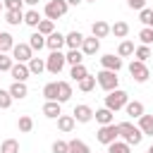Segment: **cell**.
<instances>
[{
	"label": "cell",
	"instance_id": "obj_36",
	"mask_svg": "<svg viewBox=\"0 0 153 153\" xmlns=\"http://www.w3.org/2000/svg\"><path fill=\"white\" fill-rule=\"evenodd\" d=\"M43 96L45 100H57V81H48L43 86Z\"/></svg>",
	"mask_w": 153,
	"mask_h": 153
},
{
	"label": "cell",
	"instance_id": "obj_40",
	"mask_svg": "<svg viewBox=\"0 0 153 153\" xmlns=\"http://www.w3.org/2000/svg\"><path fill=\"white\" fill-rule=\"evenodd\" d=\"M134 57L141 60V62H146V60L151 57V48H148V45H136V48H134Z\"/></svg>",
	"mask_w": 153,
	"mask_h": 153
},
{
	"label": "cell",
	"instance_id": "obj_45",
	"mask_svg": "<svg viewBox=\"0 0 153 153\" xmlns=\"http://www.w3.org/2000/svg\"><path fill=\"white\" fill-rule=\"evenodd\" d=\"M53 153H67V141H60V139H57V141L53 143Z\"/></svg>",
	"mask_w": 153,
	"mask_h": 153
},
{
	"label": "cell",
	"instance_id": "obj_29",
	"mask_svg": "<svg viewBox=\"0 0 153 153\" xmlns=\"http://www.w3.org/2000/svg\"><path fill=\"white\" fill-rule=\"evenodd\" d=\"M12 45H14V38H12V33H7V31H0V53H12Z\"/></svg>",
	"mask_w": 153,
	"mask_h": 153
},
{
	"label": "cell",
	"instance_id": "obj_42",
	"mask_svg": "<svg viewBox=\"0 0 153 153\" xmlns=\"http://www.w3.org/2000/svg\"><path fill=\"white\" fill-rule=\"evenodd\" d=\"M12 96H10V91L7 88H0V110H7L10 105H12Z\"/></svg>",
	"mask_w": 153,
	"mask_h": 153
},
{
	"label": "cell",
	"instance_id": "obj_11",
	"mask_svg": "<svg viewBox=\"0 0 153 153\" xmlns=\"http://www.w3.org/2000/svg\"><path fill=\"white\" fill-rule=\"evenodd\" d=\"M100 67H103V69L120 72V69H122V57H120V55H112V53H108V55H103V57H100Z\"/></svg>",
	"mask_w": 153,
	"mask_h": 153
},
{
	"label": "cell",
	"instance_id": "obj_4",
	"mask_svg": "<svg viewBox=\"0 0 153 153\" xmlns=\"http://www.w3.org/2000/svg\"><path fill=\"white\" fill-rule=\"evenodd\" d=\"M67 0H48L45 2V7H43V14H45V19H60V17H65L67 14Z\"/></svg>",
	"mask_w": 153,
	"mask_h": 153
},
{
	"label": "cell",
	"instance_id": "obj_25",
	"mask_svg": "<svg viewBox=\"0 0 153 153\" xmlns=\"http://www.w3.org/2000/svg\"><path fill=\"white\" fill-rule=\"evenodd\" d=\"M67 153H91V148L81 139H72V141H67Z\"/></svg>",
	"mask_w": 153,
	"mask_h": 153
},
{
	"label": "cell",
	"instance_id": "obj_27",
	"mask_svg": "<svg viewBox=\"0 0 153 153\" xmlns=\"http://www.w3.org/2000/svg\"><path fill=\"white\" fill-rule=\"evenodd\" d=\"M26 65H29V72L31 74H43L45 72V57H31Z\"/></svg>",
	"mask_w": 153,
	"mask_h": 153
},
{
	"label": "cell",
	"instance_id": "obj_13",
	"mask_svg": "<svg viewBox=\"0 0 153 153\" xmlns=\"http://www.w3.org/2000/svg\"><path fill=\"white\" fill-rule=\"evenodd\" d=\"M43 115H45L48 120H57V117L62 115V103H57V100H45V103H43Z\"/></svg>",
	"mask_w": 153,
	"mask_h": 153
},
{
	"label": "cell",
	"instance_id": "obj_26",
	"mask_svg": "<svg viewBox=\"0 0 153 153\" xmlns=\"http://www.w3.org/2000/svg\"><path fill=\"white\" fill-rule=\"evenodd\" d=\"M108 153H131V146L122 139H115L112 143H108Z\"/></svg>",
	"mask_w": 153,
	"mask_h": 153
},
{
	"label": "cell",
	"instance_id": "obj_19",
	"mask_svg": "<svg viewBox=\"0 0 153 153\" xmlns=\"http://www.w3.org/2000/svg\"><path fill=\"white\" fill-rule=\"evenodd\" d=\"M136 127L141 129L143 136H153V115H146V112H143V115L139 117V124H136Z\"/></svg>",
	"mask_w": 153,
	"mask_h": 153
},
{
	"label": "cell",
	"instance_id": "obj_10",
	"mask_svg": "<svg viewBox=\"0 0 153 153\" xmlns=\"http://www.w3.org/2000/svg\"><path fill=\"white\" fill-rule=\"evenodd\" d=\"M84 55H96L98 50H100V38H96V36H84V43H81V48H79Z\"/></svg>",
	"mask_w": 153,
	"mask_h": 153
},
{
	"label": "cell",
	"instance_id": "obj_39",
	"mask_svg": "<svg viewBox=\"0 0 153 153\" xmlns=\"http://www.w3.org/2000/svg\"><path fill=\"white\" fill-rule=\"evenodd\" d=\"M139 41H141V45H151L153 43V29L151 26H143L139 31Z\"/></svg>",
	"mask_w": 153,
	"mask_h": 153
},
{
	"label": "cell",
	"instance_id": "obj_44",
	"mask_svg": "<svg viewBox=\"0 0 153 153\" xmlns=\"http://www.w3.org/2000/svg\"><path fill=\"white\" fill-rule=\"evenodd\" d=\"M2 5H5V10H22L24 0H2Z\"/></svg>",
	"mask_w": 153,
	"mask_h": 153
},
{
	"label": "cell",
	"instance_id": "obj_37",
	"mask_svg": "<svg viewBox=\"0 0 153 153\" xmlns=\"http://www.w3.org/2000/svg\"><path fill=\"white\" fill-rule=\"evenodd\" d=\"M81 60H84V53L81 50H67V55H65V62L67 65H81Z\"/></svg>",
	"mask_w": 153,
	"mask_h": 153
},
{
	"label": "cell",
	"instance_id": "obj_47",
	"mask_svg": "<svg viewBox=\"0 0 153 153\" xmlns=\"http://www.w3.org/2000/svg\"><path fill=\"white\" fill-rule=\"evenodd\" d=\"M24 5H29V7H36V5H38V0H24Z\"/></svg>",
	"mask_w": 153,
	"mask_h": 153
},
{
	"label": "cell",
	"instance_id": "obj_46",
	"mask_svg": "<svg viewBox=\"0 0 153 153\" xmlns=\"http://www.w3.org/2000/svg\"><path fill=\"white\" fill-rule=\"evenodd\" d=\"M127 5H129L131 10H143V7H146V0H127Z\"/></svg>",
	"mask_w": 153,
	"mask_h": 153
},
{
	"label": "cell",
	"instance_id": "obj_3",
	"mask_svg": "<svg viewBox=\"0 0 153 153\" xmlns=\"http://www.w3.org/2000/svg\"><path fill=\"white\" fill-rule=\"evenodd\" d=\"M127 100H129V93L122 91V88H115V91H108V96H105V108L112 110V112H117V110H122V108L127 105Z\"/></svg>",
	"mask_w": 153,
	"mask_h": 153
},
{
	"label": "cell",
	"instance_id": "obj_50",
	"mask_svg": "<svg viewBox=\"0 0 153 153\" xmlns=\"http://www.w3.org/2000/svg\"><path fill=\"white\" fill-rule=\"evenodd\" d=\"M146 153H153V146H148V151H146Z\"/></svg>",
	"mask_w": 153,
	"mask_h": 153
},
{
	"label": "cell",
	"instance_id": "obj_23",
	"mask_svg": "<svg viewBox=\"0 0 153 153\" xmlns=\"http://www.w3.org/2000/svg\"><path fill=\"white\" fill-rule=\"evenodd\" d=\"M41 19H43V17H41V12H38L36 7H31L29 12H24V24H26V26H31V29H36Z\"/></svg>",
	"mask_w": 153,
	"mask_h": 153
},
{
	"label": "cell",
	"instance_id": "obj_22",
	"mask_svg": "<svg viewBox=\"0 0 153 153\" xmlns=\"http://www.w3.org/2000/svg\"><path fill=\"white\" fill-rule=\"evenodd\" d=\"M5 22L10 26H19L24 22V12L22 10H5Z\"/></svg>",
	"mask_w": 153,
	"mask_h": 153
},
{
	"label": "cell",
	"instance_id": "obj_34",
	"mask_svg": "<svg viewBox=\"0 0 153 153\" xmlns=\"http://www.w3.org/2000/svg\"><path fill=\"white\" fill-rule=\"evenodd\" d=\"M36 31H38V33H43V36H48V33H53V31H55V22H53V19H41V22H38V26H36Z\"/></svg>",
	"mask_w": 153,
	"mask_h": 153
},
{
	"label": "cell",
	"instance_id": "obj_28",
	"mask_svg": "<svg viewBox=\"0 0 153 153\" xmlns=\"http://www.w3.org/2000/svg\"><path fill=\"white\" fill-rule=\"evenodd\" d=\"M110 33H115V38H127L129 24H127V22H115V24L110 26Z\"/></svg>",
	"mask_w": 153,
	"mask_h": 153
},
{
	"label": "cell",
	"instance_id": "obj_52",
	"mask_svg": "<svg viewBox=\"0 0 153 153\" xmlns=\"http://www.w3.org/2000/svg\"><path fill=\"white\" fill-rule=\"evenodd\" d=\"M84 2H96V0H84Z\"/></svg>",
	"mask_w": 153,
	"mask_h": 153
},
{
	"label": "cell",
	"instance_id": "obj_18",
	"mask_svg": "<svg viewBox=\"0 0 153 153\" xmlns=\"http://www.w3.org/2000/svg\"><path fill=\"white\" fill-rule=\"evenodd\" d=\"M108 33H110V24H108V22L98 19V22L91 24V36H96V38H105Z\"/></svg>",
	"mask_w": 153,
	"mask_h": 153
},
{
	"label": "cell",
	"instance_id": "obj_41",
	"mask_svg": "<svg viewBox=\"0 0 153 153\" xmlns=\"http://www.w3.org/2000/svg\"><path fill=\"white\" fill-rule=\"evenodd\" d=\"M12 65H14L12 55H7V53H0V72H10V69H12Z\"/></svg>",
	"mask_w": 153,
	"mask_h": 153
},
{
	"label": "cell",
	"instance_id": "obj_35",
	"mask_svg": "<svg viewBox=\"0 0 153 153\" xmlns=\"http://www.w3.org/2000/svg\"><path fill=\"white\" fill-rule=\"evenodd\" d=\"M134 48H136V45H134L131 41H122L120 48H117V55H120V57H131V55H134Z\"/></svg>",
	"mask_w": 153,
	"mask_h": 153
},
{
	"label": "cell",
	"instance_id": "obj_16",
	"mask_svg": "<svg viewBox=\"0 0 153 153\" xmlns=\"http://www.w3.org/2000/svg\"><path fill=\"white\" fill-rule=\"evenodd\" d=\"M81 43H84V33H81V31H69V33L65 36V45H67L69 50H79Z\"/></svg>",
	"mask_w": 153,
	"mask_h": 153
},
{
	"label": "cell",
	"instance_id": "obj_2",
	"mask_svg": "<svg viewBox=\"0 0 153 153\" xmlns=\"http://www.w3.org/2000/svg\"><path fill=\"white\" fill-rule=\"evenodd\" d=\"M96 84L108 93V91L120 88V76H117V72H112V69H100V72L96 74Z\"/></svg>",
	"mask_w": 153,
	"mask_h": 153
},
{
	"label": "cell",
	"instance_id": "obj_53",
	"mask_svg": "<svg viewBox=\"0 0 153 153\" xmlns=\"http://www.w3.org/2000/svg\"><path fill=\"white\" fill-rule=\"evenodd\" d=\"M0 79H2V72H0Z\"/></svg>",
	"mask_w": 153,
	"mask_h": 153
},
{
	"label": "cell",
	"instance_id": "obj_32",
	"mask_svg": "<svg viewBox=\"0 0 153 153\" xmlns=\"http://www.w3.org/2000/svg\"><path fill=\"white\" fill-rule=\"evenodd\" d=\"M17 129H19L22 134H29V131L33 129V120H31L29 115H22V117L17 120Z\"/></svg>",
	"mask_w": 153,
	"mask_h": 153
},
{
	"label": "cell",
	"instance_id": "obj_12",
	"mask_svg": "<svg viewBox=\"0 0 153 153\" xmlns=\"http://www.w3.org/2000/svg\"><path fill=\"white\" fill-rule=\"evenodd\" d=\"M10 74H12L14 81H26L31 72H29V65H26V62H14L12 69H10Z\"/></svg>",
	"mask_w": 153,
	"mask_h": 153
},
{
	"label": "cell",
	"instance_id": "obj_30",
	"mask_svg": "<svg viewBox=\"0 0 153 153\" xmlns=\"http://www.w3.org/2000/svg\"><path fill=\"white\" fill-rule=\"evenodd\" d=\"M76 86H79V91H84V93H88V91H93V88H96V76H91V74H86L84 79H79V81H76Z\"/></svg>",
	"mask_w": 153,
	"mask_h": 153
},
{
	"label": "cell",
	"instance_id": "obj_1",
	"mask_svg": "<svg viewBox=\"0 0 153 153\" xmlns=\"http://www.w3.org/2000/svg\"><path fill=\"white\" fill-rule=\"evenodd\" d=\"M117 134H120V139L127 141L129 146H139V143L143 141L141 129H139L136 124H131V122H120V124H117Z\"/></svg>",
	"mask_w": 153,
	"mask_h": 153
},
{
	"label": "cell",
	"instance_id": "obj_51",
	"mask_svg": "<svg viewBox=\"0 0 153 153\" xmlns=\"http://www.w3.org/2000/svg\"><path fill=\"white\" fill-rule=\"evenodd\" d=\"M148 26H151V29H153V17H151V24H148Z\"/></svg>",
	"mask_w": 153,
	"mask_h": 153
},
{
	"label": "cell",
	"instance_id": "obj_49",
	"mask_svg": "<svg viewBox=\"0 0 153 153\" xmlns=\"http://www.w3.org/2000/svg\"><path fill=\"white\" fill-rule=\"evenodd\" d=\"M2 10H5V5H2V0H0V12H2Z\"/></svg>",
	"mask_w": 153,
	"mask_h": 153
},
{
	"label": "cell",
	"instance_id": "obj_31",
	"mask_svg": "<svg viewBox=\"0 0 153 153\" xmlns=\"http://www.w3.org/2000/svg\"><path fill=\"white\" fill-rule=\"evenodd\" d=\"M29 45H31V50H41V48H45V36L43 33H31L29 36Z\"/></svg>",
	"mask_w": 153,
	"mask_h": 153
},
{
	"label": "cell",
	"instance_id": "obj_6",
	"mask_svg": "<svg viewBox=\"0 0 153 153\" xmlns=\"http://www.w3.org/2000/svg\"><path fill=\"white\" fill-rule=\"evenodd\" d=\"M65 65H67V62H65V55H62L60 50H50V55L45 57V69H48L50 74H60Z\"/></svg>",
	"mask_w": 153,
	"mask_h": 153
},
{
	"label": "cell",
	"instance_id": "obj_48",
	"mask_svg": "<svg viewBox=\"0 0 153 153\" xmlns=\"http://www.w3.org/2000/svg\"><path fill=\"white\" fill-rule=\"evenodd\" d=\"M81 2H84V0H67V5H74V7H76V5H81Z\"/></svg>",
	"mask_w": 153,
	"mask_h": 153
},
{
	"label": "cell",
	"instance_id": "obj_17",
	"mask_svg": "<svg viewBox=\"0 0 153 153\" xmlns=\"http://www.w3.org/2000/svg\"><path fill=\"white\" fill-rule=\"evenodd\" d=\"M129 117H134V120H139L141 115H143V103L141 100H127V105L122 108Z\"/></svg>",
	"mask_w": 153,
	"mask_h": 153
},
{
	"label": "cell",
	"instance_id": "obj_9",
	"mask_svg": "<svg viewBox=\"0 0 153 153\" xmlns=\"http://www.w3.org/2000/svg\"><path fill=\"white\" fill-rule=\"evenodd\" d=\"M72 117H74V122L86 124V122H91V120H93V108H91V105H86V103H81V105H76V108H74Z\"/></svg>",
	"mask_w": 153,
	"mask_h": 153
},
{
	"label": "cell",
	"instance_id": "obj_7",
	"mask_svg": "<svg viewBox=\"0 0 153 153\" xmlns=\"http://www.w3.org/2000/svg\"><path fill=\"white\" fill-rule=\"evenodd\" d=\"M96 139H98L103 146L112 143L115 139H120V134H117V124H115V122H112V124H100V129L96 131Z\"/></svg>",
	"mask_w": 153,
	"mask_h": 153
},
{
	"label": "cell",
	"instance_id": "obj_43",
	"mask_svg": "<svg viewBox=\"0 0 153 153\" xmlns=\"http://www.w3.org/2000/svg\"><path fill=\"white\" fill-rule=\"evenodd\" d=\"M151 17H153V10H148V7L139 10V19H141V24H143V26H148V24H151Z\"/></svg>",
	"mask_w": 153,
	"mask_h": 153
},
{
	"label": "cell",
	"instance_id": "obj_8",
	"mask_svg": "<svg viewBox=\"0 0 153 153\" xmlns=\"http://www.w3.org/2000/svg\"><path fill=\"white\" fill-rule=\"evenodd\" d=\"M33 57V50L29 43H14L12 45V60L14 62H29Z\"/></svg>",
	"mask_w": 153,
	"mask_h": 153
},
{
	"label": "cell",
	"instance_id": "obj_24",
	"mask_svg": "<svg viewBox=\"0 0 153 153\" xmlns=\"http://www.w3.org/2000/svg\"><path fill=\"white\" fill-rule=\"evenodd\" d=\"M74 124H76V122H74L72 115H60V117H57V129L65 131V134H69V131L74 129Z\"/></svg>",
	"mask_w": 153,
	"mask_h": 153
},
{
	"label": "cell",
	"instance_id": "obj_38",
	"mask_svg": "<svg viewBox=\"0 0 153 153\" xmlns=\"http://www.w3.org/2000/svg\"><path fill=\"white\" fill-rule=\"evenodd\" d=\"M86 74H88V69L84 67V62H81V65H72V69H69V76H72L74 81H79V79H84Z\"/></svg>",
	"mask_w": 153,
	"mask_h": 153
},
{
	"label": "cell",
	"instance_id": "obj_21",
	"mask_svg": "<svg viewBox=\"0 0 153 153\" xmlns=\"http://www.w3.org/2000/svg\"><path fill=\"white\" fill-rule=\"evenodd\" d=\"M93 117H96V122H98V124H112V122H115V112H112V110H108V108L96 110V112H93Z\"/></svg>",
	"mask_w": 153,
	"mask_h": 153
},
{
	"label": "cell",
	"instance_id": "obj_20",
	"mask_svg": "<svg viewBox=\"0 0 153 153\" xmlns=\"http://www.w3.org/2000/svg\"><path fill=\"white\" fill-rule=\"evenodd\" d=\"M72 98V84L69 81H57V103H67Z\"/></svg>",
	"mask_w": 153,
	"mask_h": 153
},
{
	"label": "cell",
	"instance_id": "obj_5",
	"mask_svg": "<svg viewBox=\"0 0 153 153\" xmlns=\"http://www.w3.org/2000/svg\"><path fill=\"white\" fill-rule=\"evenodd\" d=\"M127 69H129V74H131V79H134L136 84H146V81H148V76H151V72H148L146 62H141V60H131Z\"/></svg>",
	"mask_w": 153,
	"mask_h": 153
},
{
	"label": "cell",
	"instance_id": "obj_14",
	"mask_svg": "<svg viewBox=\"0 0 153 153\" xmlns=\"http://www.w3.org/2000/svg\"><path fill=\"white\" fill-rule=\"evenodd\" d=\"M62 45H65V33L53 31V33L45 36V48H48V50H60Z\"/></svg>",
	"mask_w": 153,
	"mask_h": 153
},
{
	"label": "cell",
	"instance_id": "obj_15",
	"mask_svg": "<svg viewBox=\"0 0 153 153\" xmlns=\"http://www.w3.org/2000/svg\"><path fill=\"white\" fill-rule=\"evenodd\" d=\"M7 91H10V96H12L14 100H22V98H26V96H29V88H26V81H12Z\"/></svg>",
	"mask_w": 153,
	"mask_h": 153
},
{
	"label": "cell",
	"instance_id": "obj_33",
	"mask_svg": "<svg viewBox=\"0 0 153 153\" xmlns=\"http://www.w3.org/2000/svg\"><path fill=\"white\" fill-rule=\"evenodd\" d=\"M0 153H19V141L17 139H5L0 143Z\"/></svg>",
	"mask_w": 153,
	"mask_h": 153
}]
</instances>
